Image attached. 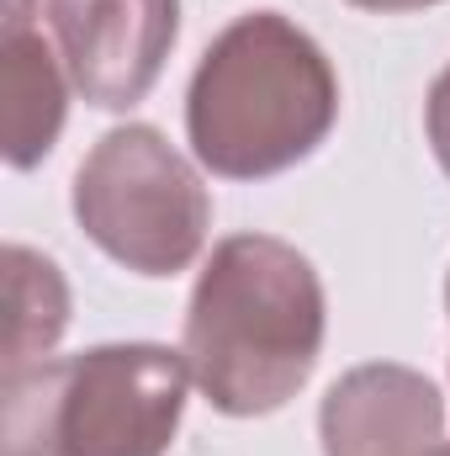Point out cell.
Returning a JSON list of instances; mask_svg holds the SVG:
<instances>
[{
  "label": "cell",
  "mask_w": 450,
  "mask_h": 456,
  "mask_svg": "<svg viewBox=\"0 0 450 456\" xmlns=\"http://www.w3.org/2000/svg\"><path fill=\"white\" fill-rule=\"evenodd\" d=\"M329 335L313 260L276 233H228L186 308V366L228 419H260L297 398Z\"/></svg>",
  "instance_id": "obj_1"
},
{
  "label": "cell",
  "mask_w": 450,
  "mask_h": 456,
  "mask_svg": "<svg viewBox=\"0 0 450 456\" xmlns=\"http://www.w3.org/2000/svg\"><path fill=\"white\" fill-rule=\"evenodd\" d=\"M334 122V64L281 11H244L228 21L186 91L191 154L223 181H265L302 165Z\"/></svg>",
  "instance_id": "obj_2"
},
{
  "label": "cell",
  "mask_w": 450,
  "mask_h": 456,
  "mask_svg": "<svg viewBox=\"0 0 450 456\" xmlns=\"http://www.w3.org/2000/svg\"><path fill=\"white\" fill-rule=\"evenodd\" d=\"M191 393L186 350L149 340L96 345L11 371L5 456H165Z\"/></svg>",
  "instance_id": "obj_3"
},
{
  "label": "cell",
  "mask_w": 450,
  "mask_h": 456,
  "mask_svg": "<svg viewBox=\"0 0 450 456\" xmlns=\"http://www.w3.org/2000/svg\"><path fill=\"white\" fill-rule=\"evenodd\" d=\"M75 224L133 276L186 271L213 228V197L191 159L149 122L96 138L75 170Z\"/></svg>",
  "instance_id": "obj_4"
},
{
  "label": "cell",
  "mask_w": 450,
  "mask_h": 456,
  "mask_svg": "<svg viewBox=\"0 0 450 456\" xmlns=\"http://www.w3.org/2000/svg\"><path fill=\"white\" fill-rule=\"evenodd\" d=\"M69 86L101 107H138L181 37V0H48Z\"/></svg>",
  "instance_id": "obj_5"
},
{
  "label": "cell",
  "mask_w": 450,
  "mask_h": 456,
  "mask_svg": "<svg viewBox=\"0 0 450 456\" xmlns=\"http://www.w3.org/2000/svg\"><path fill=\"white\" fill-rule=\"evenodd\" d=\"M324 456H430L446 441L440 387L398 361L350 366L318 409Z\"/></svg>",
  "instance_id": "obj_6"
},
{
  "label": "cell",
  "mask_w": 450,
  "mask_h": 456,
  "mask_svg": "<svg viewBox=\"0 0 450 456\" xmlns=\"http://www.w3.org/2000/svg\"><path fill=\"white\" fill-rule=\"evenodd\" d=\"M5 165L32 170L53 154L64 117H69V80L59 75L53 48L32 21H5Z\"/></svg>",
  "instance_id": "obj_7"
},
{
  "label": "cell",
  "mask_w": 450,
  "mask_h": 456,
  "mask_svg": "<svg viewBox=\"0 0 450 456\" xmlns=\"http://www.w3.org/2000/svg\"><path fill=\"white\" fill-rule=\"evenodd\" d=\"M5 292H11V324H5V377H11L43 366L59 335L69 330V281L48 255L5 244Z\"/></svg>",
  "instance_id": "obj_8"
},
{
  "label": "cell",
  "mask_w": 450,
  "mask_h": 456,
  "mask_svg": "<svg viewBox=\"0 0 450 456\" xmlns=\"http://www.w3.org/2000/svg\"><path fill=\"white\" fill-rule=\"evenodd\" d=\"M424 133H430V149H435L440 170L450 175V64L435 75V86H430V102H424Z\"/></svg>",
  "instance_id": "obj_9"
},
{
  "label": "cell",
  "mask_w": 450,
  "mask_h": 456,
  "mask_svg": "<svg viewBox=\"0 0 450 456\" xmlns=\"http://www.w3.org/2000/svg\"><path fill=\"white\" fill-rule=\"evenodd\" d=\"M355 11H376V16H403V11H430L440 0H350Z\"/></svg>",
  "instance_id": "obj_10"
},
{
  "label": "cell",
  "mask_w": 450,
  "mask_h": 456,
  "mask_svg": "<svg viewBox=\"0 0 450 456\" xmlns=\"http://www.w3.org/2000/svg\"><path fill=\"white\" fill-rule=\"evenodd\" d=\"M430 456H450V436H446V441H440V446H435Z\"/></svg>",
  "instance_id": "obj_11"
},
{
  "label": "cell",
  "mask_w": 450,
  "mask_h": 456,
  "mask_svg": "<svg viewBox=\"0 0 450 456\" xmlns=\"http://www.w3.org/2000/svg\"><path fill=\"white\" fill-rule=\"evenodd\" d=\"M446 308H450V281H446Z\"/></svg>",
  "instance_id": "obj_12"
}]
</instances>
